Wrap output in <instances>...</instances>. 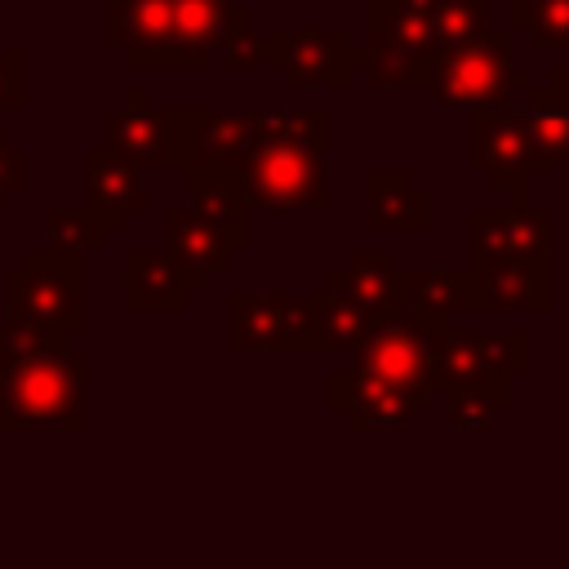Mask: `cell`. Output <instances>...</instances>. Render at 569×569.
Instances as JSON below:
<instances>
[{
  "label": "cell",
  "mask_w": 569,
  "mask_h": 569,
  "mask_svg": "<svg viewBox=\"0 0 569 569\" xmlns=\"http://www.w3.org/2000/svg\"><path fill=\"white\" fill-rule=\"evenodd\" d=\"M4 431H80L89 356L76 347L0 360Z\"/></svg>",
  "instance_id": "1"
},
{
  "label": "cell",
  "mask_w": 569,
  "mask_h": 569,
  "mask_svg": "<svg viewBox=\"0 0 569 569\" xmlns=\"http://www.w3.org/2000/svg\"><path fill=\"white\" fill-rule=\"evenodd\" d=\"M511 27H485L476 40L445 49L431 58L427 93L440 111H471V107H511L533 76L511 58Z\"/></svg>",
  "instance_id": "2"
},
{
  "label": "cell",
  "mask_w": 569,
  "mask_h": 569,
  "mask_svg": "<svg viewBox=\"0 0 569 569\" xmlns=\"http://www.w3.org/2000/svg\"><path fill=\"white\" fill-rule=\"evenodd\" d=\"M4 320L36 325L53 333L84 329V258L67 249H27L18 267L4 271Z\"/></svg>",
  "instance_id": "3"
},
{
  "label": "cell",
  "mask_w": 569,
  "mask_h": 569,
  "mask_svg": "<svg viewBox=\"0 0 569 569\" xmlns=\"http://www.w3.org/2000/svg\"><path fill=\"white\" fill-rule=\"evenodd\" d=\"M431 13L436 0H405L396 13L365 22V44L356 49V71L373 89H427L431 76Z\"/></svg>",
  "instance_id": "4"
},
{
  "label": "cell",
  "mask_w": 569,
  "mask_h": 569,
  "mask_svg": "<svg viewBox=\"0 0 569 569\" xmlns=\"http://www.w3.org/2000/svg\"><path fill=\"white\" fill-rule=\"evenodd\" d=\"M329 160L325 151L311 147H289V142H258L253 156L244 160V196L249 209L267 213H325L329 209Z\"/></svg>",
  "instance_id": "5"
},
{
  "label": "cell",
  "mask_w": 569,
  "mask_h": 569,
  "mask_svg": "<svg viewBox=\"0 0 569 569\" xmlns=\"http://www.w3.org/2000/svg\"><path fill=\"white\" fill-rule=\"evenodd\" d=\"M227 351L244 356V351H262V356H307L320 351L316 333H311V316H307V298L302 293H249V289H231L227 293Z\"/></svg>",
  "instance_id": "6"
},
{
  "label": "cell",
  "mask_w": 569,
  "mask_h": 569,
  "mask_svg": "<svg viewBox=\"0 0 569 569\" xmlns=\"http://www.w3.org/2000/svg\"><path fill=\"white\" fill-rule=\"evenodd\" d=\"M467 164L489 178L498 196L529 200V178L542 173V156L533 151L525 111L511 107H471L467 111Z\"/></svg>",
  "instance_id": "7"
},
{
  "label": "cell",
  "mask_w": 569,
  "mask_h": 569,
  "mask_svg": "<svg viewBox=\"0 0 569 569\" xmlns=\"http://www.w3.org/2000/svg\"><path fill=\"white\" fill-rule=\"evenodd\" d=\"M533 347L525 329H453L445 325L431 333V396L458 387V382H485V378H516L529 369Z\"/></svg>",
  "instance_id": "8"
},
{
  "label": "cell",
  "mask_w": 569,
  "mask_h": 569,
  "mask_svg": "<svg viewBox=\"0 0 569 569\" xmlns=\"http://www.w3.org/2000/svg\"><path fill=\"white\" fill-rule=\"evenodd\" d=\"M325 405L333 413L347 418L351 431L360 436H387V431H409L431 405L436 396L422 387H391L365 369H338L325 382Z\"/></svg>",
  "instance_id": "9"
},
{
  "label": "cell",
  "mask_w": 569,
  "mask_h": 569,
  "mask_svg": "<svg viewBox=\"0 0 569 569\" xmlns=\"http://www.w3.org/2000/svg\"><path fill=\"white\" fill-rule=\"evenodd\" d=\"M449 320L405 307L400 316L378 320L365 342L351 351L356 369L391 382V387H422L431 391V333H440Z\"/></svg>",
  "instance_id": "10"
},
{
  "label": "cell",
  "mask_w": 569,
  "mask_h": 569,
  "mask_svg": "<svg viewBox=\"0 0 569 569\" xmlns=\"http://www.w3.org/2000/svg\"><path fill=\"white\" fill-rule=\"evenodd\" d=\"M267 67H276L293 89H342L356 76V40L347 27H271Z\"/></svg>",
  "instance_id": "11"
},
{
  "label": "cell",
  "mask_w": 569,
  "mask_h": 569,
  "mask_svg": "<svg viewBox=\"0 0 569 569\" xmlns=\"http://www.w3.org/2000/svg\"><path fill=\"white\" fill-rule=\"evenodd\" d=\"M169 147L173 169H244L258 147L253 124L240 111L209 107H169Z\"/></svg>",
  "instance_id": "12"
},
{
  "label": "cell",
  "mask_w": 569,
  "mask_h": 569,
  "mask_svg": "<svg viewBox=\"0 0 569 569\" xmlns=\"http://www.w3.org/2000/svg\"><path fill=\"white\" fill-rule=\"evenodd\" d=\"M102 40L133 71H173V0H102Z\"/></svg>",
  "instance_id": "13"
},
{
  "label": "cell",
  "mask_w": 569,
  "mask_h": 569,
  "mask_svg": "<svg viewBox=\"0 0 569 569\" xmlns=\"http://www.w3.org/2000/svg\"><path fill=\"white\" fill-rule=\"evenodd\" d=\"M476 311H551V253L467 262Z\"/></svg>",
  "instance_id": "14"
},
{
  "label": "cell",
  "mask_w": 569,
  "mask_h": 569,
  "mask_svg": "<svg viewBox=\"0 0 569 569\" xmlns=\"http://www.w3.org/2000/svg\"><path fill=\"white\" fill-rule=\"evenodd\" d=\"M467 231H471L467 262L551 253V213L533 209L529 200H511V204H493V209H471L467 213Z\"/></svg>",
  "instance_id": "15"
},
{
  "label": "cell",
  "mask_w": 569,
  "mask_h": 569,
  "mask_svg": "<svg viewBox=\"0 0 569 569\" xmlns=\"http://www.w3.org/2000/svg\"><path fill=\"white\" fill-rule=\"evenodd\" d=\"M209 280L191 276L173 253L164 249H129L124 253V307L138 316L151 311H187L196 293H204Z\"/></svg>",
  "instance_id": "16"
},
{
  "label": "cell",
  "mask_w": 569,
  "mask_h": 569,
  "mask_svg": "<svg viewBox=\"0 0 569 569\" xmlns=\"http://www.w3.org/2000/svg\"><path fill=\"white\" fill-rule=\"evenodd\" d=\"M84 209L107 227L120 231L138 209H147V187L142 169L129 164L111 147H89L84 151Z\"/></svg>",
  "instance_id": "17"
},
{
  "label": "cell",
  "mask_w": 569,
  "mask_h": 569,
  "mask_svg": "<svg viewBox=\"0 0 569 569\" xmlns=\"http://www.w3.org/2000/svg\"><path fill=\"white\" fill-rule=\"evenodd\" d=\"M107 147L138 169H173L169 147V107H151L142 89L124 93V107L107 116Z\"/></svg>",
  "instance_id": "18"
},
{
  "label": "cell",
  "mask_w": 569,
  "mask_h": 569,
  "mask_svg": "<svg viewBox=\"0 0 569 569\" xmlns=\"http://www.w3.org/2000/svg\"><path fill=\"white\" fill-rule=\"evenodd\" d=\"M325 289L360 302L369 316L387 320V316H400L409 307L405 298V271L391 262V253L382 249H351L342 267H333L325 276Z\"/></svg>",
  "instance_id": "19"
},
{
  "label": "cell",
  "mask_w": 569,
  "mask_h": 569,
  "mask_svg": "<svg viewBox=\"0 0 569 569\" xmlns=\"http://www.w3.org/2000/svg\"><path fill=\"white\" fill-rule=\"evenodd\" d=\"M240 18H249V9L236 0H173V67L178 71L209 67L213 44Z\"/></svg>",
  "instance_id": "20"
},
{
  "label": "cell",
  "mask_w": 569,
  "mask_h": 569,
  "mask_svg": "<svg viewBox=\"0 0 569 569\" xmlns=\"http://www.w3.org/2000/svg\"><path fill=\"white\" fill-rule=\"evenodd\" d=\"M365 200L373 231H422L431 222V191L418 187L409 169H369Z\"/></svg>",
  "instance_id": "21"
},
{
  "label": "cell",
  "mask_w": 569,
  "mask_h": 569,
  "mask_svg": "<svg viewBox=\"0 0 569 569\" xmlns=\"http://www.w3.org/2000/svg\"><path fill=\"white\" fill-rule=\"evenodd\" d=\"M191 209H200L231 244V253L249 249V196L240 169H187Z\"/></svg>",
  "instance_id": "22"
},
{
  "label": "cell",
  "mask_w": 569,
  "mask_h": 569,
  "mask_svg": "<svg viewBox=\"0 0 569 569\" xmlns=\"http://www.w3.org/2000/svg\"><path fill=\"white\" fill-rule=\"evenodd\" d=\"M164 253H173L200 280H213L236 258L231 244H227V236L200 209H169L164 213Z\"/></svg>",
  "instance_id": "23"
},
{
  "label": "cell",
  "mask_w": 569,
  "mask_h": 569,
  "mask_svg": "<svg viewBox=\"0 0 569 569\" xmlns=\"http://www.w3.org/2000/svg\"><path fill=\"white\" fill-rule=\"evenodd\" d=\"M302 298H307V316H311V333H316L320 351H356L365 342V333L378 325V316H369L360 302H351L325 284Z\"/></svg>",
  "instance_id": "24"
},
{
  "label": "cell",
  "mask_w": 569,
  "mask_h": 569,
  "mask_svg": "<svg viewBox=\"0 0 569 569\" xmlns=\"http://www.w3.org/2000/svg\"><path fill=\"white\" fill-rule=\"evenodd\" d=\"M258 142H289V147H311L329 151V107H244L240 111Z\"/></svg>",
  "instance_id": "25"
},
{
  "label": "cell",
  "mask_w": 569,
  "mask_h": 569,
  "mask_svg": "<svg viewBox=\"0 0 569 569\" xmlns=\"http://www.w3.org/2000/svg\"><path fill=\"white\" fill-rule=\"evenodd\" d=\"M405 298L413 311L427 316H458V311H476L471 298V271L467 267H418L405 271Z\"/></svg>",
  "instance_id": "26"
},
{
  "label": "cell",
  "mask_w": 569,
  "mask_h": 569,
  "mask_svg": "<svg viewBox=\"0 0 569 569\" xmlns=\"http://www.w3.org/2000/svg\"><path fill=\"white\" fill-rule=\"evenodd\" d=\"M445 396V422L449 431H489L511 409V378H485V382H458Z\"/></svg>",
  "instance_id": "27"
},
{
  "label": "cell",
  "mask_w": 569,
  "mask_h": 569,
  "mask_svg": "<svg viewBox=\"0 0 569 569\" xmlns=\"http://www.w3.org/2000/svg\"><path fill=\"white\" fill-rule=\"evenodd\" d=\"M507 27L542 53H569V0H507Z\"/></svg>",
  "instance_id": "28"
},
{
  "label": "cell",
  "mask_w": 569,
  "mask_h": 569,
  "mask_svg": "<svg viewBox=\"0 0 569 569\" xmlns=\"http://www.w3.org/2000/svg\"><path fill=\"white\" fill-rule=\"evenodd\" d=\"M493 18V0H436V13H431V49L445 53V49H458L467 40H476Z\"/></svg>",
  "instance_id": "29"
},
{
  "label": "cell",
  "mask_w": 569,
  "mask_h": 569,
  "mask_svg": "<svg viewBox=\"0 0 569 569\" xmlns=\"http://www.w3.org/2000/svg\"><path fill=\"white\" fill-rule=\"evenodd\" d=\"M44 231H49V244L53 249H67V253H102L107 249V227L89 213V209H44Z\"/></svg>",
  "instance_id": "30"
},
{
  "label": "cell",
  "mask_w": 569,
  "mask_h": 569,
  "mask_svg": "<svg viewBox=\"0 0 569 569\" xmlns=\"http://www.w3.org/2000/svg\"><path fill=\"white\" fill-rule=\"evenodd\" d=\"M525 124H529V138H533V151L542 156L547 169H569V107L560 102H529L525 111Z\"/></svg>",
  "instance_id": "31"
},
{
  "label": "cell",
  "mask_w": 569,
  "mask_h": 569,
  "mask_svg": "<svg viewBox=\"0 0 569 569\" xmlns=\"http://www.w3.org/2000/svg\"><path fill=\"white\" fill-rule=\"evenodd\" d=\"M213 53L222 58L227 71H249L267 62V31H258L249 18H240L236 27L222 31V40L213 44Z\"/></svg>",
  "instance_id": "32"
},
{
  "label": "cell",
  "mask_w": 569,
  "mask_h": 569,
  "mask_svg": "<svg viewBox=\"0 0 569 569\" xmlns=\"http://www.w3.org/2000/svg\"><path fill=\"white\" fill-rule=\"evenodd\" d=\"M27 107V49L9 44L0 49V111H22Z\"/></svg>",
  "instance_id": "33"
},
{
  "label": "cell",
  "mask_w": 569,
  "mask_h": 569,
  "mask_svg": "<svg viewBox=\"0 0 569 569\" xmlns=\"http://www.w3.org/2000/svg\"><path fill=\"white\" fill-rule=\"evenodd\" d=\"M22 187H27V151L13 147V142L4 138V129H0V209H4L9 196L22 191Z\"/></svg>",
  "instance_id": "34"
},
{
  "label": "cell",
  "mask_w": 569,
  "mask_h": 569,
  "mask_svg": "<svg viewBox=\"0 0 569 569\" xmlns=\"http://www.w3.org/2000/svg\"><path fill=\"white\" fill-rule=\"evenodd\" d=\"M529 102H560V107H569V62L551 67L542 84H529Z\"/></svg>",
  "instance_id": "35"
},
{
  "label": "cell",
  "mask_w": 569,
  "mask_h": 569,
  "mask_svg": "<svg viewBox=\"0 0 569 569\" xmlns=\"http://www.w3.org/2000/svg\"><path fill=\"white\" fill-rule=\"evenodd\" d=\"M400 4H405V0H365V13H369L365 22H378V18H387V13H396Z\"/></svg>",
  "instance_id": "36"
},
{
  "label": "cell",
  "mask_w": 569,
  "mask_h": 569,
  "mask_svg": "<svg viewBox=\"0 0 569 569\" xmlns=\"http://www.w3.org/2000/svg\"><path fill=\"white\" fill-rule=\"evenodd\" d=\"M0 431H4V387H0Z\"/></svg>",
  "instance_id": "37"
}]
</instances>
